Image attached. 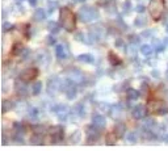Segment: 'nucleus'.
<instances>
[{
    "label": "nucleus",
    "instance_id": "obj_1",
    "mask_svg": "<svg viewBox=\"0 0 168 151\" xmlns=\"http://www.w3.org/2000/svg\"><path fill=\"white\" fill-rule=\"evenodd\" d=\"M59 21H61V25L63 26L66 30L68 32H74L75 25H76V20H75V15L70 8L64 7L61 9V17H59Z\"/></svg>",
    "mask_w": 168,
    "mask_h": 151
},
{
    "label": "nucleus",
    "instance_id": "obj_2",
    "mask_svg": "<svg viewBox=\"0 0 168 151\" xmlns=\"http://www.w3.org/2000/svg\"><path fill=\"white\" fill-rule=\"evenodd\" d=\"M164 12V0H150L148 3V13L152 18H160Z\"/></svg>",
    "mask_w": 168,
    "mask_h": 151
},
{
    "label": "nucleus",
    "instance_id": "obj_3",
    "mask_svg": "<svg viewBox=\"0 0 168 151\" xmlns=\"http://www.w3.org/2000/svg\"><path fill=\"white\" fill-rule=\"evenodd\" d=\"M79 18L83 23H89V21H93L99 18V12H97L95 8L91 7H83L79 11Z\"/></svg>",
    "mask_w": 168,
    "mask_h": 151
},
{
    "label": "nucleus",
    "instance_id": "obj_4",
    "mask_svg": "<svg viewBox=\"0 0 168 151\" xmlns=\"http://www.w3.org/2000/svg\"><path fill=\"white\" fill-rule=\"evenodd\" d=\"M147 109L152 113H156L159 116H163L168 113V108L166 105V102L162 100H151L147 102Z\"/></svg>",
    "mask_w": 168,
    "mask_h": 151
},
{
    "label": "nucleus",
    "instance_id": "obj_5",
    "mask_svg": "<svg viewBox=\"0 0 168 151\" xmlns=\"http://www.w3.org/2000/svg\"><path fill=\"white\" fill-rule=\"evenodd\" d=\"M49 134H50V138L53 141V143H59V142L63 139L64 131L62 126H53V128L49 129Z\"/></svg>",
    "mask_w": 168,
    "mask_h": 151
},
{
    "label": "nucleus",
    "instance_id": "obj_6",
    "mask_svg": "<svg viewBox=\"0 0 168 151\" xmlns=\"http://www.w3.org/2000/svg\"><path fill=\"white\" fill-rule=\"evenodd\" d=\"M38 76V70L34 68V67H29V68H25L20 75L21 82H29V80H33Z\"/></svg>",
    "mask_w": 168,
    "mask_h": 151
},
{
    "label": "nucleus",
    "instance_id": "obj_7",
    "mask_svg": "<svg viewBox=\"0 0 168 151\" xmlns=\"http://www.w3.org/2000/svg\"><path fill=\"white\" fill-rule=\"evenodd\" d=\"M97 126L92 125V126H88L87 128V131H85V135H87V142L88 143H93L95 141H97L100 137V131L97 130Z\"/></svg>",
    "mask_w": 168,
    "mask_h": 151
},
{
    "label": "nucleus",
    "instance_id": "obj_8",
    "mask_svg": "<svg viewBox=\"0 0 168 151\" xmlns=\"http://www.w3.org/2000/svg\"><path fill=\"white\" fill-rule=\"evenodd\" d=\"M53 110H54V113L58 116L59 120H66L67 116H68V113H70L67 105H56V107L53 108Z\"/></svg>",
    "mask_w": 168,
    "mask_h": 151
},
{
    "label": "nucleus",
    "instance_id": "obj_9",
    "mask_svg": "<svg viewBox=\"0 0 168 151\" xmlns=\"http://www.w3.org/2000/svg\"><path fill=\"white\" fill-rule=\"evenodd\" d=\"M67 76H68V79H71L74 83H82L84 80V75L82 71H79V70H68V72H67Z\"/></svg>",
    "mask_w": 168,
    "mask_h": 151
},
{
    "label": "nucleus",
    "instance_id": "obj_10",
    "mask_svg": "<svg viewBox=\"0 0 168 151\" xmlns=\"http://www.w3.org/2000/svg\"><path fill=\"white\" fill-rule=\"evenodd\" d=\"M61 84L62 83L59 82L56 78H51V79L49 80V83H47V92L50 93V95H54V93L61 88Z\"/></svg>",
    "mask_w": 168,
    "mask_h": 151
},
{
    "label": "nucleus",
    "instance_id": "obj_11",
    "mask_svg": "<svg viewBox=\"0 0 168 151\" xmlns=\"http://www.w3.org/2000/svg\"><path fill=\"white\" fill-rule=\"evenodd\" d=\"M147 108L145 107V105H137V107H134V109H133V117L137 118V120H142V118H145L146 113H147Z\"/></svg>",
    "mask_w": 168,
    "mask_h": 151
},
{
    "label": "nucleus",
    "instance_id": "obj_12",
    "mask_svg": "<svg viewBox=\"0 0 168 151\" xmlns=\"http://www.w3.org/2000/svg\"><path fill=\"white\" fill-rule=\"evenodd\" d=\"M55 54L59 59H66L68 56V49H67L66 45H56Z\"/></svg>",
    "mask_w": 168,
    "mask_h": 151
},
{
    "label": "nucleus",
    "instance_id": "obj_13",
    "mask_svg": "<svg viewBox=\"0 0 168 151\" xmlns=\"http://www.w3.org/2000/svg\"><path fill=\"white\" fill-rule=\"evenodd\" d=\"M105 123H107V121H105L104 116H101V114L93 116V125L95 126H97L99 129H101V128H104L105 126Z\"/></svg>",
    "mask_w": 168,
    "mask_h": 151
},
{
    "label": "nucleus",
    "instance_id": "obj_14",
    "mask_svg": "<svg viewBox=\"0 0 168 151\" xmlns=\"http://www.w3.org/2000/svg\"><path fill=\"white\" fill-rule=\"evenodd\" d=\"M140 51H142V54L145 56H151L154 53V47L151 46V45H143V46L140 47Z\"/></svg>",
    "mask_w": 168,
    "mask_h": 151
},
{
    "label": "nucleus",
    "instance_id": "obj_15",
    "mask_svg": "<svg viewBox=\"0 0 168 151\" xmlns=\"http://www.w3.org/2000/svg\"><path fill=\"white\" fill-rule=\"evenodd\" d=\"M78 59L80 62H83V63H93V61H95L91 54H82V55L78 56Z\"/></svg>",
    "mask_w": 168,
    "mask_h": 151
},
{
    "label": "nucleus",
    "instance_id": "obj_16",
    "mask_svg": "<svg viewBox=\"0 0 168 151\" xmlns=\"http://www.w3.org/2000/svg\"><path fill=\"white\" fill-rule=\"evenodd\" d=\"M15 87H16V90H17V93H18V95L25 96L26 93H28V91H26L28 88H26L24 84L20 85V80H17V82H16V85H15Z\"/></svg>",
    "mask_w": 168,
    "mask_h": 151
},
{
    "label": "nucleus",
    "instance_id": "obj_17",
    "mask_svg": "<svg viewBox=\"0 0 168 151\" xmlns=\"http://www.w3.org/2000/svg\"><path fill=\"white\" fill-rule=\"evenodd\" d=\"M45 18H46V13H45V11H43L42 8H40V9H37L36 12H34V20L43 21Z\"/></svg>",
    "mask_w": 168,
    "mask_h": 151
},
{
    "label": "nucleus",
    "instance_id": "obj_18",
    "mask_svg": "<svg viewBox=\"0 0 168 151\" xmlns=\"http://www.w3.org/2000/svg\"><path fill=\"white\" fill-rule=\"evenodd\" d=\"M125 131H126V129H125V126H124L122 123H118V125L114 126V133H116V135L117 137H122L124 134H125Z\"/></svg>",
    "mask_w": 168,
    "mask_h": 151
},
{
    "label": "nucleus",
    "instance_id": "obj_19",
    "mask_svg": "<svg viewBox=\"0 0 168 151\" xmlns=\"http://www.w3.org/2000/svg\"><path fill=\"white\" fill-rule=\"evenodd\" d=\"M125 137H126L127 141L131 142V143L137 142V139H138V134H137V131H127V133L125 134Z\"/></svg>",
    "mask_w": 168,
    "mask_h": 151
},
{
    "label": "nucleus",
    "instance_id": "obj_20",
    "mask_svg": "<svg viewBox=\"0 0 168 151\" xmlns=\"http://www.w3.org/2000/svg\"><path fill=\"white\" fill-rule=\"evenodd\" d=\"M127 99L129 100H137L138 97H139V92H138L137 90H133V88H130L129 91H127Z\"/></svg>",
    "mask_w": 168,
    "mask_h": 151
},
{
    "label": "nucleus",
    "instance_id": "obj_21",
    "mask_svg": "<svg viewBox=\"0 0 168 151\" xmlns=\"http://www.w3.org/2000/svg\"><path fill=\"white\" fill-rule=\"evenodd\" d=\"M122 113V109H121L120 105H117V107H112L110 108V114H112L113 118H117L118 116Z\"/></svg>",
    "mask_w": 168,
    "mask_h": 151
},
{
    "label": "nucleus",
    "instance_id": "obj_22",
    "mask_svg": "<svg viewBox=\"0 0 168 151\" xmlns=\"http://www.w3.org/2000/svg\"><path fill=\"white\" fill-rule=\"evenodd\" d=\"M42 141H43L42 134H38V133H36V134H34V135L30 138V142H32V143H34V145H40V143H42Z\"/></svg>",
    "mask_w": 168,
    "mask_h": 151
},
{
    "label": "nucleus",
    "instance_id": "obj_23",
    "mask_svg": "<svg viewBox=\"0 0 168 151\" xmlns=\"http://www.w3.org/2000/svg\"><path fill=\"white\" fill-rule=\"evenodd\" d=\"M13 107H15V104H13L11 100H4L3 101V112H8V110H11Z\"/></svg>",
    "mask_w": 168,
    "mask_h": 151
},
{
    "label": "nucleus",
    "instance_id": "obj_24",
    "mask_svg": "<svg viewBox=\"0 0 168 151\" xmlns=\"http://www.w3.org/2000/svg\"><path fill=\"white\" fill-rule=\"evenodd\" d=\"M41 90H42V83L37 82V83H34V85L32 87V93H33V95H38V93L41 92Z\"/></svg>",
    "mask_w": 168,
    "mask_h": 151
},
{
    "label": "nucleus",
    "instance_id": "obj_25",
    "mask_svg": "<svg viewBox=\"0 0 168 151\" xmlns=\"http://www.w3.org/2000/svg\"><path fill=\"white\" fill-rule=\"evenodd\" d=\"M49 30H50V33H58L59 30H61V28H59V25L56 23H49Z\"/></svg>",
    "mask_w": 168,
    "mask_h": 151
},
{
    "label": "nucleus",
    "instance_id": "obj_26",
    "mask_svg": "<svg viewBox=\"0 0 168 151\" xmlns=\"http://www.w3.org/2000/svg\"><path fill=\"white\" fill-rule=\"evenodd\" d=\"M23 50H24V46H23V45H21V44H16L15 46H13V49H12V53L15 54V55H21Z\"/></svg>",
    "mask_w": 168,
    "mask_h": 151
},
{
    "label": "nucleus",
    "instance_id": "obj_27",
    "mask_svg": "<svg viewBox=\"0 0 168 151\" xmlns=\"http://www.w3.org/2000/svg\"><path fill=\"white\" fill-rule=\"evenodd\" d=\"M146 23H147V21H146V18L143 17V16H138L134 21V24L137 26H146Z\"/></svg>",
    "mask_w": 168,
    "mask_h": 151
},
{
    "label": "nucleus",
    "instance_id": "obj_28",
    "mask_svg": "<svg viewBox=\"0 0 168 151\" xmlns=\"http://www.w3.org/2000/svg\"><path fill=\"white\" fill-rule=\"evenodd\" d=\"M154 46H155V50L158 51V53H160V51H163V50H164L166 45L162 44V42L159 41V40H155V41H154Z\"/></svg>",
    "mask_w": 168,
    "mask_h": 151
},
{
    "label": "nucleus",
    "instance_id": "obj_29",
    "mask_svg": "<svg viewBox=\"0 0 168 151\" xmlns=\"http://www.w3.org/2000/svg\"><path fill=\"white\" fill-rule=\"evenodd\" d=\"M74 113L75 114H78V116H80V117H83L84 114H85V112H84V109H83V105H76V107L74 108Z\"/></svg>",
    "mask_w": 168,
    "mask_h": 151
},
{
    "label": "nucleus",
    "instance_id": "obj_30",
    "mask_svg": "<svg viewBox=\"0 0 168 151\" xmlns=\"http://www.w3.org/2000/svg\"><path fill=\"white\" fill-rule=\"evenodd\" d=\"M127 54H129L130 56L137 55V47H135V44H131L129 47H127Z\"/></svg>",
    "mask_w": 168,
    "mask_h": 151
},
{
    "label": "nucleus",
    "instance_id": "obj_31",
    "mask_svg": "<svg viewBox=\"0 0 168 151\" xmlns=\"http://www.w3.org/2000/svg\"><path fill=\"white\" fill-rule=\"evenodd\" d=\"M109 59L110 62H112V64H120L121 61L118 59L117 55H114V53H109Z\"/></svg>",
    "mask_w": 168,
    "mask_h": 151
},
{
    "label": "nucleus",
    "instance_id": "obj_32",
    "mask_svg": "<svg viewBox=\"0 0 168 151\" xmlns=\"http://www.w3.org/2000/svg\"><path fill=\"white\" fill-rule=\"evenodd\" d=\"M12 24H9V23H4V25H3V30L4 32H7V30H9V29H12Z\"/></svg>",
    "mask_w": 168,
    "mask_h": 151
},
{
    "label": "nucleus",
    "instance_id": "obj_33",
    "mask_svg": "<svg viewBox=\"0 0 168 151\" xmlns=\"http://www.w3.org/2000/svg\"><path fill=\"white\" fill-rule=\"evenodd\" d=\"M55 8H56V3H49V11H50V12H54V11H55Z\"/></svg>",
    "mask_w": 168,
    "mask_h": 151
},
{
    "label": "nucleus",
    "instance_id": "obj_34",
    "mask_svg": "<svg viewBox=\"0 0 168 151\" xmlns=\"http://www.w3.org/2000/svg\"><path fill=\"white\" fill-rule=\"evenodd\" d=\"M114 45H116V46H117V47H121V49H122V46H124V41H122V40H120V38H118V40H116Z\"/></svg>",
    "mask_w": 168,
    "mask_h": 151
},
{
    "label": "nucleus",
    "instance_id": "obj_35",
    "mask_svg": "<svg viewBox=\"0 0 168 151\" xmlns=\"http://www.w3.org/2000/svg\"><path fill=\"white\" fill-rule=\"evenodd\" d=\"M145 9H146V8H145V7H143V5H142V4H140V5H138V7H137V12H139V13L145 12Z\"/></svg>",
    "mask_w": 168,
    "mask_h": 151
},
{
    "label": "nucleus",
    "instance_id": "obj_36",
    "mask_svg": "<svg viewBox=\"0 0 168 151\" xmlns=\"http://www.w3.org/2000/svg\"><path fill=\"white\" fill-rule=\"evenodd\" d=\"M131 42H133V44H138V42H139V37H137V36H133Z\"/></svg>",
    "mask_w": 168,
    "mask_h": 151
},
{
    "label": "nucleus",
    "instance_id": "obj_37",
    "mask_svg": "<svg viewBox=\"0 0 168 151\" xmlns=\"http://www.w3.org/2000/svg\"><path fill=\"white\" fill-rule=\"evenodd\" d=\"M124 9H125V11H130V1H126L125 4H124Z\"/></svg>",
    "mask_w": 168,
    "mask_h": 151
},
{
    "label": "nucleus",
    "instance_id": "obj_38",
    "mask_svg": "<svg viewBox=\"0 0 168 151\" xmlns=\"http://www.w3.org/2000/svg\"><path fill=\"white\" fill-rule=\"evenodd\" d=\"M49 44H55V38L50 37V38H49Z\"/></svg>",
    "mask_w": 168,
    "mask_h": 151
},
{
    "label": "nucleus",
    "instance_id": "obj_39",
    "mask_svg": "<svg viewBox=\"0 0 168 151\" xmlns=\"http://www.w3.org/2000/svg\"><path fill=\"white\" fill-rule=\"evenodd\" d=\"M150 34H152V32H151V30H148V32H145V33H143L142 36H150Z\"/></svg>",
    "mask_w": 168,
    "mask_h": 151
},
{
    "label": "nucleus",
    "instance_id": "obj_40",
    "mask_svg": "<svg viewBox=\"0 0 168 151\" xmlns=\"http://www.w3.org/2000/svg\"><path fill=\"white\" fill-rule=\"evenodd\" d=\"M163 141L164 142H168V134H164V135H163Z\"/></svg>",
    "mask_w": 168,
    "mask_h": 151
},
{
    "label": "nucleus",
    "instance_id": "obj_41",
    "mask_svg": "<svg viewBox=\"0 0 168 151\" xmlns=\"http://www.w3.org/2000/svg\"><path fill=\"white\" fill-rule=\"evenodd\" d=\"M29 3H30L32 5H36L37 4V0H29Z\"/></svg>",
    "mask_w": 168,
    "mask_h": 151
},
{
    "label": "nucleus",
    "instance_id": "obj_42",
    "mask_svg": "<svg viewBox=\"0 0 168 151\" xmlns=\"http://www.w3.org/2000/svg\"><path fill=\"white\" fill-rule=\"evenodd\" d=\"M164 45H166V46H168V38L164 40Z\"/></svg>",
    "mask_w": 168,
    "mask_h": 151
},
{
    "label": "nucleus",
    "instance_id": "obj_43",
    "mask_svg": "<svg viewBox=\"0 0 168 151\" xmlns=\"http://www.w3.org/2000/svg\"><path fill=\"white\" fill-rule=\"evenodd\" d=\"M166 30H167V33H168V25H167V28H166Z\"/></svg>",
    "mask_w": 168,
    "mask_h": 151
},
{
    "label": "nucleus",
    "instance_id": "obj_44",
    "mask_svg": "<svg viewBox=\"0 0 168 151\" xmlns=\"http://www.w3.org/2000/svg\"><path fill=\"white\" fill-rule=\"evenodd\" d=\"M79 1H85V0H79Z\"/></svg>",
    "mask_w": 168,
    "mask_h": 151
}]
</instances>
